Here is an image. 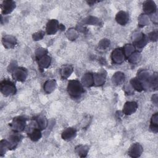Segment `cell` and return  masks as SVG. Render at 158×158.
Wrapping results in <instances>:
<instances>
[{
    "mask_svg": "<svg viewBox=\"0 0 158 158\" xmlns=\"http://www.w3.org/2000/svg\"><path fill=\"white\" fill-rule=\"evenodd\" d=\"M15 7V4L12 1H4L1 4L2 13L4 14H7L11 12Z\"/></svg>",
    "mask_w": 158,
    "mask_h": 158,
    "instance_id": "5",
    "label": "cell"
},
{
    "mask_svg": "<svg viewBox=\"0 0 158 158\" xmlns=\"http://www.w3.org/2000/svg\"><path fill=\"white\" fill-rule=\"evenodd\" d=\"M36 122L38 123L39 127L41 128V129H43L46 127V125H44V124L47 125V121H46V119L44 117L40 116L36 119Z\"/></svg>",
    "mask_w": 158,
    "mask_h": 158,
    "instance_id": "18",
    "label": "cell"
},
{
    "mask_svg": "<svg viewBox=\"0 0 158 158\" xmlns=\"http://www.w3.org/2000/svg\"><path fill=\"white\" fill-rule=\"evenodd\" d=\"M26 121L25 119L22 117H17L13 119L12 122L9 124L12 127V130L15 131H21L24 130L25 128Z\"/></svg>",
    "mask_w": 158,
    "mask_h": 158,
    "instance_id": "3",
    "label": "cell"
},
{
    "mask_svg": "<svg viewBox=\"0 0 158 158\" xmlns=\"http://www.w3.org/2000/svg\"><path fill=\"white\" fill-rule=\"evenodd\" d=\"M29 138L33 141H36L41 137V131L39 129L34 128L31 132L27 133Z\"/></svg>",
    "mask_w": 158,
    "mask_h": 158,
    "instance_id": "13",
    "label": "cell"
},
{
    "mask_svg": "<svg viewBox=\"0 0 158 158\" xmlns=\"http://www.w3.org/2000/svg\"><path fill=\"white\" fill-rule=\"evenodd\" d=\"M15 74H13L14 78L19 80V81H24L27 77V72L25 69L19 68L17 69L14 71Z\"/></svg>",
    "mask_w": 158,
    "mask_h": 158,
    "instance_id": "9",
    "label": "cell"
},
{
    "mask_svg": "<svg viewBox=\"0 0 158 158\" xmlns=\"http://www.w3.org/2000/svg\"><path fill=\"white\" fill-rule=\"evenodd\" d=\"M75 135H76V130L74 128H67L66 130H65L63 131L62 134V138L64 139L70 140V139H72L73 138H74Z\"/></svg>",
    "mask_w": 158,
    "mask_h": 158,
    "instance_id": "11",
    "label": "cell"
},
{
    "mask_svg": "<svg viewBox=\"0 0 158 158\" xmlns=\"http://www.w3.org/2000/svg\"><path fill=\"white\" fill-rule=\"evenodd\" d=\"M67 91L69 94L74 98L80 97L84 92L82 85L77 80H72L69 81Z\"/></svg>",
    "mask_w": 158,
    "mask_h": 158,
    "instance_id": "1",
    "label": "cell"
},
{
    "mask_svg": "<svg viewBox=\"0 0 158 158\" xmlns=\"http://www.w3.org/2000/svg\"><path fill=\"white\" fill-rule=\"evenodd\" d=\"M40 57L38 59L39 60V65L41 67H47L50 64V57L49 56H47L46 54H44L43 56L40 55Z\"/></svg>",
    "mask_w": 158,
    "mask_h": 158,
    "instance_id": "14",
    "label": "cell"
},
{
    "mask_svg": "<svg viewBox=\"0 0 158 158\" xmlns=\"http://www.w3.org/2000/svg\"><path fill=\"white\" fill-rule=\"evenodd\" d=\"M150 128L153 132H157V113H156L154 115H152Z\"/></svg>",
    "mask_w": 158,
    "mask_h": 158,
    "instance_id": "16",
    "label": "cell"
},
{
    "mask_svg": "<svg viewBox=\"0 0 158 158\" xmlns=\"http://www.w3.org/2000/svg\"><path fill=\"white\" fill-rule=\"evenodd\" d=\"M133 88H134L135 89H136L138 91H141L143 89V86L142 85V83L138 80V79L136 78H133L130 81Z\"/></svg>",
    "mask_w": 158,
    "mask_h": 158,
    "instance_id": "17",
    "label": "cell"
},
{
    "mask_svg": "<svg viewBox=\"0 0 158 158\" xmlns=\"http://www.w3.org/2000/svg\"><path fill=\"white\" fill-rule=\"evenodd\" d=\"M141 152H142V147L139 144L136 143L131 146V147L129 150L128 154L131 157H136L139 156Z\"/></svg>",
    "mask_w": 158,
    "mask_h": 158,
    "instance_id": "8",
    "label": "cell"
},
{
    "mask_svg": "<svg viewBox=\"0 0 158 158\" xmlns=\"http://www.w3.org/2000/svg\"><path fill=\"white\" fill-rule=\"evenodd\" d=\"M1 92L5 96L15 94L16 87L14 83L9 80L5 79L1 82Z\"/></svg>",
    "mask_w": 158,
    "mask_h": 158,
    "instance_id": "2",
    "label": "cell"
},
{
    "mask_svg": "<svg viewBox=\"0 0 158 158\" xmlns=\"http://www.w3.org/2000/svg\"><path fill=\"white\" fill-rule=\"evenodd\" d=\"M72 67L70 65H64L63 69H61V75L63 78H66L70 76V73L72 72Z\"/></svg>",
    "mask_w": 158,
    "mask_h": 158,
    "instance_id": "15",
    "label": "cell"
},
{
    "mask_svg": "<svg viewBox=\"0 0 158 158\" xmlns=\"http://www.w3.org/2000/svg\"><path fill=\"white\" fill-rule=\"evenodd\" d=\"M59 28V25L58 24V22L54 19L51 20L48 22L46 25L47 33L48 35H53L56 33Z\"/></svg>",
    "mask_w": 158,
    "mask_h": 158,
    "instance_id": "6",
    "label": "cell"
},
{
    "mask_svg": "<svg viewBox=\"0 0 158 158\" xmlns=\"http://www.w3.org/2000/svg\"><path fill=\"white\" fill-rule=\"evenodd\" d=\"M128 19H129V17H128V14L125 12H123V11L119 12L117 14L116 17H115L117 22L122 25H125L127 23Z\"/></svg>",
    "mask_w": 158,
    "mask_h": 158,
    "instance_id": "10",
    "label": "cell"
},
{
    "mask_svg": "<svg viewBox=\"0 0 158 158\" xmlns=\"http://www.w3.org/2000/svg\"><path fill=\"white\" fill-rule=\"evenodd\" d=\"M125 53L122 48L115 49L112 53V58L114 62L121 63L124 60Z\"/></svg>",
    "mask_w": 158,
    "mask_h": 158,
    "instance_id": "4",
    "label": "cell"
},
{
    "mask_svg": "<svg viewBox=\"0 0 158 158\" xmlns=\"http://www.w3.org/2000/svg\"><path fill=\"white\" fill-rule=\"evenodd\" d=\"M137 104L135 102H127L125 103L123 112L126 115H130L135 112L137 109Z\"/></svg>",
    "mask_w": 158,
    "mask_h": 158,
    "instance_id": "7",
    "label": "cell"
},
{
    "mask_svg": "<svg viewBox=\"0 0 158 158\" xmlns=\"http://www.w3.org/2000/svg\"><path fill=\"white\" fill-rule=\"evenodd\" d=\"M143 10L147 14L154 13L156 10V6L152 1H146L143 6Z\"/></svg>",
    "mask_w": 158,
    "mask_h": 158,
    "instance_id": "12",
    "label": "cell"
}]
</instances>
